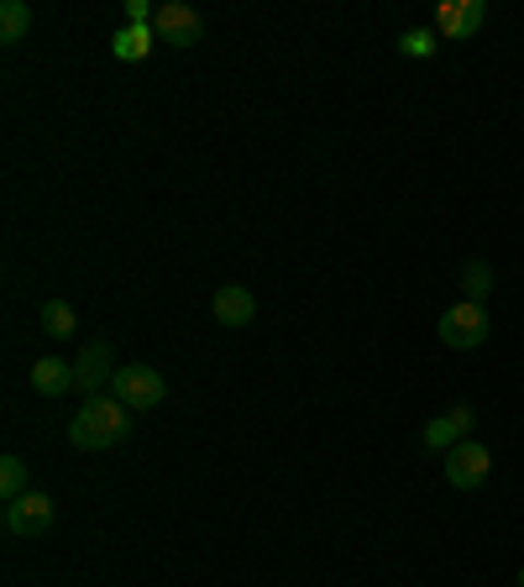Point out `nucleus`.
<instances>
[{"instance_id": "1", "label": "nucleus", "mask_w": 524, "mask_h": 587, "mask_svg": "<svg viewBox=\"0 0 524 587\" xmlns=\"http://www.w3.org/2000/svg\"><path fill=\"white\" fill-rule=\"evenodd\" d=\"M131 435V409L121 399H84L74 420H69V441L79 452H105Z\"/></svg>"}, {"instance_id": "2", "label": "nucleus", "mask_w": 524, "mask_h": 587, "mask_svg": "<svg viewBox=\"0 0 524 587\" xmlns=\"http://www.w3.org/2000/svg\"><path fill=\"white\" fill-rule=\"evenodd\" d=\"M441 342L451 351H477L488 336H493V321H488V304H472V299H456L451 310H441Z\"/></svg>"}, {"instance_id": "3", "label": "nucleus", "mask_w": 524, "mask_h": 587, "mask_svg": "<svg viewBox=\"0 0 524 587\" xmlns=\"http://www.w3.org/2000/svg\"><path fill=\"white\" fill-rule=\"evenodd\" d=\"M110 388H116L110 399H121L131 415H147V409H157V404L168 399V383H163V373H157V368H142V362H131V368H116Z\"/></svg>"}, {"instance_id": "4", "label": "nucleus", "mask_w": 524, "mask_h": 587, "mask_svg": "<svg viewBox=\"0 0 524 587\" xmlns=\"http://www.w3.org/2000/svg\"><path fill=\"white\" fill-rule=\"evenodd\" d=\"M488 478H493V452H488L483 441H462V446L445 452V482H451V488L477 493Z\"/></svg>"}, {"instance_id": "5", "label": "nucleus", "mask_w": 524, "mask_h": 587, "mask_svg": "<svg viewBox=\"0 0 524 587\" xmlns=\"http://www.w3.org/2000/svg\"><path fill=\"white\" fill-rule=\"evenodd\" d=\"M153 32L157 43H168V48H194L205 37V16L194 5H183V0H163L153 16Z\"/></svg>"}, {"instance_id": "6", "label": "nucleus", "mask_w": 524, "mask_h": 587, "mask_svg": "<svg viewBox=\"0 0 524 587\" xmlns=\"http://www.w3.org/2000/svg\"><path fill=\"white\" fill-rule=\"evenodd\" d=\"M5 530L16 540H37V535L52 530V499L48 493H22L5 504Z\"/></svg>"}, {"instance_id": "7", "label": "nucleus", "mask_w": 524, "mask_h": 587, "mask_svg": "<svg viewBox=\"0 0 524 587\" xmlns=\"http://www.w3.org/2000/svg\"><path fill=\"white\" fill-rule=\"evenodd\" d=\"M483 22H488V5H483V0H445L441 16H436V37H445V43H467Z\"/></svg>"}, {"instance_id": "8", "label": "nucleus", "mask_w": 524, "mask_h": 587, "mask_svg": "<svg viewBox=\"0 0 524 587\" xmlns=\"http://www.w3.org/2000/svg\"><path fill=\"white\" fill-rule=\"evenodd\" d=\"M472 426H477V420H472L467 404H451L445 415H436V420L425 426V435H419V441H425V452H441L445 456L451 446H462V441H467Z\"/></svg>"}, {"instance_id": "9", "label": "nucleus", "mask_w": 524, "mask_h": 587, "mask_svg": "<svg viewBox=\"0 0 524 587\" xmlns=\"http://www.w3.org/2000/svg\"><path fill=\"white\" fill-rule=\"evenodd\" d=\"M74 378H79V394L100 399V388L116 378V362H110V347L105 342H90V347L74 357Z\"/></svg>"}, {"instance_id": "10", "label": "nucleus", "mask_w": 524, "mask_h": 587, "mask_svg": "<svg viewBox=\"0 0 524 587\" xmlns=\"http://www.w3.org/2000/svg\"><path fill=\"white\" fill-rule=\"evenodd\" d=\"M210 310H215V321L226 325V331H241V325L258 321V299H252V289H241V284H226V289L210 294Z\"/></svg>"}, {"instance_id": "11", "label": "nucleus", "mask_w": 524, "mask_h": 587, "mask_svg": "<svg viewBox=\"0 0 524 587\" xmlns=\"http://www.w3.org/2000/svg\"><path fill=\"white\" fill-rule=\"evenodd\" d=\"M69 388H79L74 362H63V357H37V362H32V394H43V399H63Z\"/></svg>"}, {"instance_id": "12", "label": "nucleus", "mask_w": 524, "mask_h": 587, "mask_svg": "<svg viewBox=\"0 0 524 587\" xmlns=\"http://www.w3.org/2000/svg\"><path fill=\"white\" fill-rule=\"evenodd\" d=\"M153 43H157L153 27H121L110 37V53L121 58V63H142V58L153 53Z\"/></svg>"}, {"instance_id": "13", "label": "nucleus", "mask_w": 524, "mask_h": 587, "mask_svg": "<svg viewBox=\"0 0 524 587\" xmlns=\"http://www.w3.org/2000/svg\"><path fill=\"white\" fill-rule=\"evenodd\" d=\"M26 32H32V5H26V0H5V5H0V43L16 48Z\"/></svg>"}, {"instance_id": "14", "label": "nucleus", "mask_w": 524, "mask_h": 587, "mask_svg": "<svg viewBox=\"0 0 524 587\" xmlns=\"http://www.w3.org/2000/svg\"><path fill=\"white\" fill-rule=\"evenodd\" d=\"M43 331H48L52 342H74V331H79L74 304H63V299H48V304H43Z\"/></svg>"}, {"instance_id": "15", "label": "nucleus", "mask_w": 524, "mask_h": 587, "mask_svg": "<svg viewBox=\"0 0 524 587\" xmlns=\"http://www.w3.org/2000/svg\"><path fill=\"white\" fill-rule=\"evenodd\" d=\"M22 493H32V488H26V462L16 452L0 456V499L11 504V499H22Z\"/></svg>"}, {"instance_id": "16", "label": "nucleus", "mask_w": 524, "mask_h": 587, "mask_svg": "<svg viewBox=\"0 0 524 587\" xmlns=\"http://www.w3.org/2000/svg\"><path fill=\"white\" fill-rule=\"evenodd\" d=\"M462 294H467L472 304H483V299L493 294V267H488V263H477V257H472V263L462 267Z\"/></svg>"}, {"instance_id": "17", "label": "nucleus", "mask_w": 524, "mask_h": 587, "mask_svg": "<svg viewBox=\"0 0 524 587\" xmlns=\"http://www.w3.org/2000/svg\"><path fill=\"white\" fill-rule=\"evenodd\" d=\"M436 43H441V37H436V32H404V37H398V53L404 58H436Z\"/></svg>"}, {"instance_id": "18", "label": "nucleus", "mask_w": 524, "mask_h": 587, "mask_svg": "<svg viewBox=\"0 0 524 587\" xmlns=\"http://www.w3.org/2000/svg\"><path fill=\"white\" fill-rule=\"evenodd\" d=\"M153 5L147 0H127V27H153Z\"/></svg>"}, {"instance_id": "19", "label": "nucleus", "mask_w": 524, "mask_h": 587, "mask_svg": "<svg viewBox=\"0 0 524 587\" xmlns=\"http://www.w3.org/2000/svg\"><path fill=\"white\" fill-rule=\"evenodd\" d=\"M520 587H524V566H520Z\"/></svg>"}]
</instances>
